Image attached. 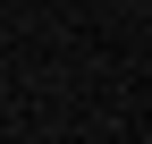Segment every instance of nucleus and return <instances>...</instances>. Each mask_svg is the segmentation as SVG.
Segmentation results:
<instances>
[]
</instances>
